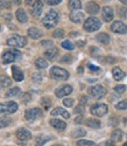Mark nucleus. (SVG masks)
Wrapping results in <instances>:
<instances>
[{"mask_svg": "<svg viewBox=\"0 0 127 146\" xmlns=\"http://www.w3.org/2000/svg\"><path fill=\"white\" fill-rule=\"evenodd\" d=\"M58 22V14L56 13V12L54 9H50L48 13L46 14V17L42 19V23L43 26L48 29L50 28H54Z\"/></svg>", "mask_w": 127, "mask_h": 146, "instance_id": "obj_1", "label": "nucleus"}, {"mask_svg": "<svg viewBox=\"0 0 127 146\" xmlns=\"http://www.w3.org/2000/svg\"><path fill=\"white\" fill-rule=\"evenodd\" d=\"M50 75L57 81H67L69 78V72L65 69L60 67H53L50 69Z\"/></svg>", "mask_w": 127, "mask_h": 146, "instance_id": "obj_2", "label": "nucleus"}, {"mask_svg": "<svg viewBox=\"0 0 127 146\" xmlns=\"http://www.w3.org/2000/svg\"><path fill=\"white\" fill-rule=\"evenodd\" d=\"M27 44V39L21 35H13L7 40V46L14 47V48H21Z\"/></svg>", "mask_w": 127, "mask_h": 146, "instance_id": "obj_3", "label": "nucleus"}, {"mask_svg": "<svg viewBox=\"0 0 127 146\" xmlns=\"http://www.w3.org/2000/svg\"><path fill=\"white\" fill-rule=\"evenodd\" d=\"M108 111V108L106 104H103V103H97V104H93L90 109V112L93 115V116H97V117H103L107 113Z\"/></svg>", "mask_w": 127, "mask_h": 146, "instance_id": "obj_4", "label": "nucleus"}, {"mask_svg": "<svg viewBox=\"0 0 127 146\" xmlns=\"http://www.w3.org/2000/svg\"><path fill=\"white\" fill-rule=\"evenodd\" d=\"M100 26H101L100 21H99L97 18L91 17V18H89V19L84 22V26H83V27H84V29H85L86 32H95V31L99 29Z\"/></svg>", "mask_w": 127, "mask_h": 146, "instance_id": "obj_5", "label": "nucleus"}, {"mask_svg": "<svg viewBox=\"0 0 127 146\" xmlns=\"http://www.w3.org/2000/svg\"><path fill=\"white\" fill-rule=\"evenodd\" d=\"M18 110V104L14 102H6L0 104V115L14 113Z\"/></svg>", "mask_w": 127, "mask_h": 146, "instance_id": "obj_6", "label": "nucleus"}, {"mask_svg": "<svg viewBox=\"0 0 127 146\" xmlns=\"http://www.w3.org/2000/svg\"><path fill=\"white\" fill-rule=\"evenodd\" d=\"M87 91H89V94H90L93 97V98H97V100L101 98V97L105 96V94H106L105 88L103 86H100V84H97V86L90 87Z\"/></svg>", "mask_w": 127, "mask_h": 146, "instance_id": "obj_7", "label": "nucleus"}, {"mask_svg": "<svg viewBox=\"0 0 127 146\" xmlns=\"http://www.w3.org/2000/svg\"><path fill=\"white\" fill-rule=\"evenodd\" d=\"M21 55L18 50H8V52H5L1 56V60L5 64H8V63H12L14 62L17 58H19Z\"/></svg>", "mask_w": 127, "mask_h": 146, "instance_id": "obj_8", "label": "nucleus"}, {"mask_svg": "<svg viewBox=\"0 0 127 146\" xmlns=\"http://www.w3.org/2000/svg\"><path fill=\"white\" fill-rule=\"evenodd\" d=\"M24 117L28 121H33L35 119H37L39 117H42V110L39 108H34V109H29L24 113Z\"/></svg>", "mask_w": 127, "mask_h": 146, "instance_id": "obj_9", "label": "nucleus"}, {"mask_svg": "<svg viewBox=\"0 0 127 146\" xmlns=\"http://www.w3.org/2000/svg\"><path fill=\"white\" fill-rule=\"evenodd\" d=\"M71 92H72V87L69 86V84H64V86H62L55 90V95H56V97H58V98L65 97V96L70 95Z\"/></svg>", "mask_w": 127, "mask_h": 146, "instance_id": "obj_10", "label": "nucleus"}, {"mask_svg": "<svg viewBox=\"0 0 127 146\" xmlns=\"http://www.w3.org/2000/svg\"><path fill=\"white\" fill-rule=\"evenodd\" d=\"M111 31L118 34H126L127 33V26L121 21H114L111 26Z\"/></svg>", "mask_w": 127, "mask_h": 146, "instance_id": "obj_11", "label": "nucleus"}, {"mask_svg": "<svg viewBox=\"0 0 127 146\" xmlns=\"http://www.w3.org/2000/svg\"><path fill=\"white\" fill-rule=\"evenodd\" d=\"M17 138L19 140H22V141H26V140H29L32 138V133L27 130V129H19L17 131Z\"/></svg>", "mask_w": 127, "mask_h": 146, "instance_id": "obj_12", "label": "nucleus"}, {"mask_svg": "<svg viewBox=\"0 0 127 146\" xmlns=\"http://www.w3.org/2000/svg\"><path fill=\"white\" fill-rule=\"evenodd\" d=\"M42 8H43V4L41 0H36V1L33 4L32 6V9H30V13L33 17H39L42 12Z\"/></svg>", "mask_w": 127, "mask_h": 146, "instance_id": "obj_13", "label": "nucleus"}, {"mask_svg": "<svg viewBox=\"0 0 127 146\" xmlns=\"http://www.w3.org/2000/svg\"><path fill=\"white\" fill-rule=\"evenodd\" d=\"M101 13H103V18L106 22H110L111 20H113V17H114V13H113V9L108 6L104 7L103 11H101Z\"/></svg>", "mask_w": 127, "mask_h": 146, "instance_id": "obj_14", "label": "nucleus"}, {"mask_svg": "<svg viewBox=\"0 0 127 146\" xmlns=\"http://www.w3.org/2000/svg\"><path fill=\"white\" fill-rule=\"evenodd\" d=\"M85 9H86L87 13H90V14H97L99 12V5L95 1H90V3L86 4Z\"/></svg>", "mask_w": 127, "mask_h": 146, "instance_id": "obj_15", "label": "nucleus"}, {"mask_svg": "<svg viewBox=\"0 0 127 146\" xmlns=\"http://www.w3.org/2000/svg\"><path fill=\"white\" fill-rule=\"evenodd\" d=\"M50 125L53 127H55L56 130H60V131H63L67 127L65 121H63L61 119H50Z\"/></svg>", "mask_w": 127, "mask_h": 146, "instance_id": "obj_16", "label": "nucleus"}, {"mask_svg": "<svg viewBox=\"0 0 127 146\" xmlns=\"http://www.w3.org/2000/svg\"><path fill=\"white\" fill-rule=\"evenodd\" d=\"M52 116H62L63 118H65V119H69L70 118V113L64 110L63 108H56L54 109V110L52 111Z\"/></svg>", "mask_w": 127, "mask_h": 146, "instance_id": "obj_17", "label": "nucleus"}, {"mask_svg": "<svg viewBox=\"0 0 127 146\" xmlns=\"http://www.w3.org/2000/svg\"><path fill=\"white\" fill-rule=\"evenodd\" d=\"M70 20L75 23H81L84 20V14L81 12H71L70 13Z\"/></svg>", "mask_w": 127, "mask_h": 146, "instance_id": "obj_18", "label": "nucleus"}, {"mask_svg": "<svg viewBox=\"0 0 127 146\" xmlns=\"http://www.w3.org/2000/svg\"><path fill=\"white\" fill-rule=\"evenodd\" d=\"M12 72H13V78H14V81L21 82V81L23 80V72H22L17 66L12 67Z\"/></svg>", "mask_w": 127, "mask_h": 146, "instance_id": "obj_19", "label": "nucleus"}, {"mask_svg": "<svg viewBox=\"0 0 127 146\" xmlns=\"http://www.w3.org/2000/svg\"><path fill=\"white\" fill-rule=\"evenodd\" d=\"M27 33H28V35L30 36V38H32V39H34V40L40 39L41 36H42V32H41L40 29L35 28V27H32V28H29V29L27 31Z\"/></svg>", "mask_w": 127, "mask_h": 146, "instance_id": "obj_20", "label": "nucleus"}, {"mask_svg": "<svg viewBox=\"0 0 127 146\" xmlns=\"http://www.w3.org/2000/svg\"><path fill=\"white\" fill-rule=\"evenodd\" d=\"M96 39L99 43L101 44H108L110 43V36L106 34V33H99L97 36H96Z\"/></svg>", "mask_w": 127, "mask_h": 146, "instance_id": "obj_21", "label": "nucleus"}, {"mask_svg": "<svg viewBox=\"0 0 127 146\" xmlns=\"http://www.w3.org/2000/svg\"><path fill=\"white\" fill-rule=\"evenodd\" d=\"M112 75H113V78L116 81H120L125 76V72L119 67H116V68H113V70H112Z\"/></svg>", "mask_w": 127, "mask_h": 146, "instance_id": "obj_22", "label": "nucleus"}, {"mask_svg": "<svg viewBox=\"0 0 127 146\" xmlns=\"http://www.w3.org/2000/svg\"><path fill=\"white\" fill-rule=\"evenodd\" d=\"M85 125L91 127V129H99L100 121L98 119H95V118H87V120H85Z\"/></svg>", "mask_w": 127, "mask_h": 146, "instance_id": "obj_23", "label": "nucleus"}, {"mask_svg": "<svg viewBox=\"0 0 127 146\" xmlns=\"http://www.w3.org/2000/svg\"><path fill=\"white\" fill-rule=\"evenodd\" d=\"M44 55H46V57H47L48 60L53 61V60H55V58L57 57L58 50L56 49V48H50V49H48V50L44 53Z\"/></svg>", "mask_w": 127, "mask_h": 146, "instance_id": "obj_24", "label": "nucleus"}, {"mask_svg": "<svg viewBox=\"0 0 127 146\" xmlns=\"http://www.w3.org/2000/svg\"><path fill=\"white\" fill-rule=\"evenodd\" d=\"M11 78L5 76V75H1L0 76V89H6L11 86Z\"/></svg>", "mask_w": 127, "mask_h": 146, "instance_id": "obj_25", "label": "nucleus"}, {"mask_svg": "<svg viewBox=\"0 0 127 146\" xmlns=\"http://www.w3.org/2000/svg\"><path fill=\"white\" fill-rule=\"evenodd\" d=\"M17 19H18L21 23H23V22L27 21V14H26V12H24L22 8H19V9L17 11Z\"/></svg>", "mask_w": 127, "mask_h": 146, "instance_id": "obj_26", "label": "nucleus"}, {"mask_svg": "<svg viewBox=\"0 0 127 146\" xmlns=\"http://www.w3.org/2000/svg\"><path fill=\"white\" fill-rule=\"evenodd\" d=\"M111 138H112L113 141H120L122 139V131L119 130V129H116V130L112 132Z\"/></svg>", "mask_w": 127, "mask_h": 146, "instance_id": "obj_27", "label": "nucleus"}, {"mask_svg": "<svg viewBox=\"0 0 127 146\" xmlns=\"http://www.w3.org/2000/svg\"><path fill=\"white\" fill-rule=\"evenodd\" d=\"M69 8L72 11H78L82 8V4L79 0H69Z\"/></svg>", "mask_w": 127, "mask_h": 146, "instance_id": "obj_28", "label": "nucleus"}, {"mask_svg": "<svg viewBox=\"0 0 127 146\" xmlns=\"http://www.w3.org/2000/svg\"><path fill=\"white\" fill-rule=\"evenodd\" d=\"M86 135V131L83 130V129H75L72 132H71V137L72 138H82Z\"/></svg>", "mask_w": 127, "mask_h": 146, "instance_id": "obj_29", "label": "nucleus"}, {"mask_svg": "<svg viewBox=\"0 0 127 146\" xmlns=\"http://www.w3.org/2000/svg\"><path fill=\"white\" fill-rule=\"evenodd\" d=\"M35 66H36V68H39V69H44V68L48 67V62L44 58L39 57V58H36V61H35Z\"/></svg>", "mask_w": 127, "mask_h": 146, "instance_id": "obj_30", "label": "nucleus"}, {"mask_svg": "<svg viewBox=\"0 0 127 146\" xmlns=\"http://www.w3.org/2000/svg\"><path fill=\"white\" fill-rule=\"evenodd\" d=\"M50 139H52V137H48V136H40V137H37L35 146H43V145H44L47 141H49Z\"/></svg>", "mask_w": 127, "mask_h": 146, "instance_id": "obj_31", "label": "nucleus"}, {"mask_svg": "<svg viewBox=\"0 0 127 146\" xmlns=\"http://www.w3.org/2000/svg\"><path fill=\"white\" fill-rule=\"evenodd\" d=\"M41 105L44 110H49L50 106H52V100L48 98V97H43L41 100Z\"/></svg>", "mask_w": 127, "mask_h": 146, "instance_id": "obj_32", "label": "nucleus"}, {"mask_svg": "<svg viewBox=\"0 0 127 146\" xmlns=\"http://www.w3.org/2000/svg\"><path fill=\"white\" fill-rule=\"evenodd\" d=\"M12 123V119L9 117H1L0 118V129H4L6 126H8Z\"/></svg>", "mask_w": 127, "mask_h": 146, "instance_id": "obj_33", "label": "nucleus"}, {"mask_svg": "<svg viewBox=\"0 0 127 146\" xmlns=\"http://www.w3.org/2000/svg\"><path fill=\"white\" fill-rule=\"evenodd\" d=\"M19 92H20V89H19V88H12L11 90H8V91L6 92V97L17 96V95H19Z\"/></svg>", "mask_w": 127, "mask_h": 146, "instance_id": "obj_34", "label": "nucleus"}, {"mask_svg": "<svg viewBox=\"0 0 127 146\" xmlns=\"http://www.w3.org/2000/svg\"><path fill=\"white\" fill-rule=\"evenodd\" d=\"M116 108L118 110H126L127 109V100H124V101H120L119 103H117Z\"/></svg>", "mask_w": 127, "mask_h": 146, "instance_id": "obj_35", "label": "nucleus"}, {"mask_svg": "<svg viewBox=\"0 0 127 146\" xmlns=\"http://www.w3.org/2000/svg\"><path fill=\"white\" fill-rule=\"evenodd\" d=\"M62 47L64 48V49H67V50H72L73 48H75V46H73V44H72L70 41H68V40L62 42Z\"/></svg>", "mask_w": 127, "mask_h": 146, "instance_id": "obj_36", "label": "nucleus"}, {"mask_svg": "<svg viewBox=\"0 0 127 146\" xmlns=\"http://www.w3.org/2000/svg\"><path fill=\"white\" fill-rule=\"evenodd\" d=\"M77 146H96V145L93 141H90V140H78Z\"/></svg>", "mask_w": 127, "mask_h": 146, "instance_id": "obj_37", "label": "nucleus"}, {"mask_svg": "<svg viewBox=\"0 0 127 146\" xmlns=\"http://www.w3.org/2000/svg\"><path fill=\"white\" fill-rule=\"evenodd\" d=\"M53 36H54V38H57V39H60V38H63V36H64V31H63V29H61V28H58V29L54 31V33H53Z\"/></svg>", "mask_w": 127, "mask_h": 146, "instance_id": "obj_38", "label": "nucleus"}, {"mask_svg": "<svg viewBox=\"0 0 127 146\" xmlns=\"http://www.w3.org/2000/svg\"><path fill=\"white\" fill-rule=\"evenodd\" d=\"M114 91L118 92V94H124L126 91V87L125 86H117L116 88H114Z\"/></svg>", "mask_w": 127, "mask_h": 146, "instance_id": "obj_39", "label": "nucleus"}, {"mask_svg": "<svg viewBox=\"0 0 127 146\" xmlns=\"http://www.w3.org/2000/svg\"><path fill=\"white\" fill-rule=\"evenodd\" d=\"M73 103H75V101H73L72 98H65L64 101H63V104H64L65 106H68V108L72 106V105H73Z\"/></svg>", "mask_w": 127, "mask_h": 146, "instance_id": "obj_40", "label": "nucleus"}, {"mask_svg": "<svg viewBox=\"0 0 127 146\" xmlns=\"http://www.w3.org/2000/svg\"><path fill=\"white\" fill-rule=\"evenodd\" d=\"M114 145H116V144H114V141L112 139L111 140H105V141L99 144V146H114Z\"/></svg>", "mask_w": 127, "mask_h": 146, "instance_id": "obj_41", "label": "nucleus"}, {"mask_svg": "<svg viewBox=\"0 0 127 146\" xmlns=\"http://www.w3.org/2000/svg\"><path fill=\"white\" fill-rule=\"evenodd\" d=\"M126 13H127V9L125 7H119V17L125 18L126 17Z\"/></svg>", "mask_w": 127, "mask_h": 146, "instance_id": "obj_42", "label": "nucleus"}, {"mask_svg": "<svg viewBox=\"0 0 127 146\" xmlns=\"http://www.w3.org/2000/svg\"><path fill=\"white\" fill-rule=\"evenodd\" d=\"M9 7V3L6 0H0V8H8Z\"/></svg>", "mask_w": 127, "mask_h": 146, "instance_id": "obj_43", "label": "nucleus"}, {"mask_svg": "<svg viewBox=\"0 0 127 146\" xmlns=\"http://www.w3.org/2000/svg\"><path fill=\"white\" fill-rule=\"evenodd\" d=\"M101 62H106V63H113L114 62V58L113 57H105V58H99Z\"/></svg>", "mask_w": 127, "mask_h": 146, "instance_id": "obj_44", "label": "nucleus"}, {"mask_svg": "<svg viewBox=\"0 0 127 146\" xmlns=\"http://www.w3.org/2000/svg\"><path fill=\"white\" fill-rule=\"evenodd\" d=\"M46 1H47V4L48 5H57V4H60L61 1H62V0H46Z\"/></svg>", "mask_w": 127, "mask_h": 146, "instance_id": "obj_45", "label": "nucleus"}, {"mask_svg": "<svg viewBox=\"0 0 127 146\" xmlns=\"http://www.w3.org/2000/svg\"><path fill=\"white\" fill-rule=\"evenodd\" d=\"M83 110H84V105H81V104H79L77 108L75 109V113H82Z\"/></svg>", "mask_w": 127, "mask_h": 146, "instance_id": "obj_46", "label": "nucleus"}, {"mask_svg": "<svg viewBox=\"0 0 127 146\" xmlns=\"http://www.w3.org/2000/svg\"><path fill=\"white\" fill-rule=\"evenodd\" d=\"M41 44H42L43 47H52L53 42H52V41H49V40H44V41L41 42Z\"/></svg>", "mask_w": 127, "mask_h": 146, "instance_id": "obj_47", "label": "nucleus"}, {"mask_svg": "<svg viewBox=\"0 0 127 146\" xmlns=\"http://www.w3.org/2000/svg\"><path fill=\"white\" fill-rule=\"evenodd\" d=\"M33 78H34V82H41L42 81V76L40 74H35L33 76Z\"/></svg>", "mask_w": 127, "mask_h": 146, "instance_id": "obj_48", "label": "nucleus"}, {"mask_svg": "<svg viewBox=\"0 0 127 146\" xmlns=\"http://www.w3.org/2000/svg\"><path fill=\"white\" fill-rule=\"evenodd\" d=\"M87 97H85V96H82L81 97V105H85L86 103H87Z\"/></svg>", "mask_w": 127, "mask_h": 146, "instance_id": "obj_49", "label": "nucleus"}, {"mask_svg": "<svg viewBox=\"0 0 127 146\" xmlns=\"http://www.w3.org/2000/svg\"><path fill=\"white\" fill-rule=\"evenodd\" d=\"M61 61H62V62H71V57H70L69 55H67V56L63 57Z\"/></svg>", "mask_w": 127, "mask_h": 146, "instance_id": "obj_50", "label": "nucleus"}, {"mask_svg": "<svg viewBox=\"0 0 127 146\" xmlns=\"http://www.w3.org/2000/svg\"><path fill=\"white\" fill-rule=\"evenodd\" d=\"M75 123H77V124H81V123H83V116H78L77 118L75 119Z\"/></svg>", "mask_w": 127, "mask_h": 146, "instance_id": "obj_51", "label": "nucleus"}, {"mask_svg": "<svg viewBox=\"0 0 127 146\" xmlns=\"http://www.w3.org/2000/svg\"><path fill=\"white\" fill-rule=\"evenodd\" d=\"M87 67L90 68L91 70H93V71H99V68H98V67H95V66H92V64H89Z\"/></svg>", "mask_w": 127, "mask_h": 146, "instance_id": "obj_52", "label": "nucleus"}, {"mask_svg": "<svg viewBox=\"0 0 127 146\" xmlns=\"http://www.w3.org/2000/svg\"><path fill=\"white\" fill-rule=\"evenodd\" d=\"M5 19H6V20L12 19V14H6V15H5Z\"/></svg>", "mask_w": 127, "mask_h": 146, "instance_id": "obj_53", "label": "nucleus"}, {"mask_svg": "<svg viewBox=\"0 0 127 146\" xmlns=\"http://www.w3.org/2000/svg\"><path fill=\"white\" fill-rule=\"evenodd\" d=\"M77 35H79V34H78V33H75V32L70 33V36H73V38H75V36H77Z\"/></svg>", "mask_w": 127, "mask_h": 146, "instance_id": "obj_54", "label": "nucleus"}, {"mask_svg": "<svg viewBox=\"0 0 127 146\" xmlns=\"http://www.w3.org/2000/svg\"><path fill=\"white\" fill-rule=\"evenodd\" d=\"M77 44H78L79 47H82V46H84V41H78V42H77Z\"/></svg>", "mask_w": 127, "mask_h": 146, "instance_id": "obj_55", "label": "nucleus"}, {"mask_svg": "<svg viewBox=\"0 0 127 146\" xmlns=\"http://www.w3.org/2000/svg\"><path fill=\"white\" fill-rule=\"evenodd\" d=\"M12 1H13L14 4H20V3H21V0H12Z\"/></svg>", "mask_w": 127, "mask_h": 146, "instance_id": "obj_56", "label": "nucleus"}, {"mask_svg": "<svg viewBox=\"0 0 127 146\" xmlns=\"http://www.w3.org/2000/svg\"><path fill=\"white\" fill-rule=\"evenodd\" d=\"M120 1H121L122 4H125V5L127 6V0H120Z\"/></svg>", "mask_w": 127, "mask_h": 146, "instance_id": "obj_57", "label": "nucleus"}, {"mask_svg": "<svg viewBox=\"0 0 127 146\" xmlns=\"http://www.w3.org/2000/svg\"><path fill=\"white\" fill-rule=\"evenodd\" d=\"M124 121H125V124H126V125H127V118H126V119H125V120H124Z\"/></svg>", "mask_w": 127, "mask_h": 146, "instance_id": "obj_58", "label": "nucleus"}, {"mask_svg": "<svg viewBox=\"0 0 127 146\" xmlns=\"http://www.w3.org/2000/svg\"><path fill=\"white\" fill-rule=\"evenodd\" d=\"M53 146H63V145H53Z\"/></svg>", "mask_w": 127, "mask_h": 146, "instance_id": "obj_59", "label": "nucleus"}, {"mask_svg": "<svg viewBox=\"0 0 127 146\" xmlns=\"http://www.w3.org/2000/svg\"><path fill=\"white\" fill-rule=\"evenodd\" d=\"M122 146H127V143H125V144H124V145H122Z\"/></svg>", "mask_w": 127, "mask_h": 146, "instance_id": "obj_60", "label": "nucleus"}, {"mask_svg": "<svg viewBox=\"0 0 127 146\" xmlns=\"http://www.w3.org/2000/svg\"><path fill=\"white\" fill-rule=\"evenodd\" d=\"M105 1H110V0H105Z\"/></svg>", "mask_w": 127, "mask_h": 146, "instance_id": "obj_61", "label": "nucleus"}, {"mask_svg": "<svg viewBox=\"0 0 127 146\" xmlns=\"http://www.w3.org/2000/svg\"><path fill=\"white\" fill-rule=\"evenodd\" d=\"M0 29H1V26H0Z\"/></svg>", "mask_w": 127, "mask_h": 146, "instance_id": "obj_62", "label": "nucleus"}]
</instances>
